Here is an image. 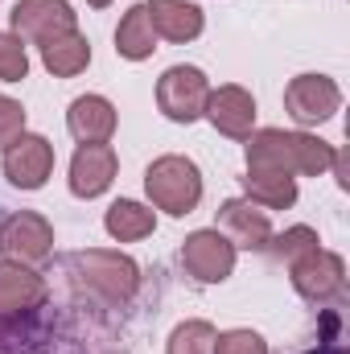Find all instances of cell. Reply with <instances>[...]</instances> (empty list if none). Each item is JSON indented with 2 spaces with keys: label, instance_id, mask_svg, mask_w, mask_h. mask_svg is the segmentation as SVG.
<instances>
[{
  "label": "cell",
  "instance_id": "obj_1",
  "mask_svg": "<svg viewBox=\"0 0 350 354\" xmlns=\"http://www.w3.org/2000/svg\"><path fill=\"white\" fill-rule=\"evenodd\" d=\"M334 145L309 132H284V128H260L248 136V169H276L288 177H322L334 165Z\"/></svg>",
  "mask_w": 350,
  "mask_h": 354
},
{
  "label": "cell",
  "instance_id": "obj_2",
  "mask_svg": "<svg viewBox=\"0 0 350 354\" xmlns=\"http://www.w3.org/2000/svg\"><path fill=\"white\" fill-rule=\"evenodd\" d=\"M66 276L75 280L79 292H87L103 305H128L140 288V268L132 256L124 252H111V248H87V252H75L66 256Z\"/></svg>",
  "mask_w": 350,
  "mask_h": 354
},
{
  "label": "cell",
  "instance_id": "obj_3",
  "mask_svg": "<svg viewBox=\"0 0 350 354\" xmlns=\"http://www.w3.org/2000/svg\"><path fill=\"white\" fill-rule=\"evenodd\" d=\"M145 194H149V202L157 210H165L174 218H185L202 202V174H198V165L190 157L165 153L145 169Z\"/></svg>",
  "mask_w": 350,
  "mask_h": 354
},
{
  "label": "cell",
  "instance_id": "obj_4",
  "mask_svg": "<svg viewBox=\"0 0 350 354\" xmlns=\"http://www.w3.org/2000/svg\"><path fill=\"white\" fill-rule=\"evenodd\" d=\"M54 256V227L37 210H17L0 223V260L37 268Z\"/></svg>",
  "mask_w": 350,
  "mask_h": 354
},
{
  "label": "cell",
  "instance_id": "obj_5",
  "mask_svg": "<svg viewBox=\"0 0 350 354\" xmlns=\"http://www.w3.org/2000/svg\"><path fill=\"white\" fill-rule=\"evenodd\" d=\"M293 272V288L309 301V305H330L342 297L347 288V260L338 252H326V248H313L305 252L301 260L288 264Z\"/></svg>",
  "mask_w": 350,
  "mask_h": 354
},
{
  "label": "cell",
  "instance_id": "obj_6",
  "mask_svg": "<svg viewBox=\"0 0 350 354\" xmlns=\"http://www.w3.org/2000/svg\"><path fill=\"white\" fill-rule=\"evenodd\" d=\"M235 248H231V239L223 235V231H214V227H206V231H194V235H185V243H181V268H185V276L190 280H198V284H223L231 272H235Z\"/></svg>",
  "mask_w": 350,
  "mask_h": 354
},
{
  "label": "cell",
  "instance_id": "obj_7",
  "mask_svg": "<svg viewBox=\"0 0 350 354\" xmlns=\"http://www.w3.org/2000/svg\"><path fill=\"white\" fill-rule=\"evenodd\" d=\"M206 95L210 83L198 66H169L161 79H157V107L165 120L174 124H194L202 120V107H206Z\"/></svg>",
  "mask_w": 350,
  "mask_h": 354
},
{
  "label": "cell",
  "instance_id": "obj_8",
  "mask_svg": "<svg viewBox=\"0 0 350 354\" xmlns=\"http://www.w3.org/2000/svg\"><path fill=\"white\" fill-rule=\"evenodd\" d=\"M338 107H342V91L330 75H297L284 87V111L301 128H317V124L334 120Z\"/></svg>",
  "mask_w": 350,
  "mask_h": 354
},
{
  "label": "cell",
  "instance_id": "obj_9",
  "mask_svg": "<svg viewBox=\"0 0 350 354\" xmlns=\"http://www.w3.org/2000/svg\"><path fill=\"white\" fill-rule=\"evenodd\" d=\"M8 21L21 41H37V46L58 33L79 29V12L71 8V0H17Z\"/></svg>",
  "mask_w": 350,
  "mask_h": 354
},
{
  "label": "cell",
  "instance_id": "obj_10",
  "mask_svg": "<svg viewBox=\"0 0 350 354\" xmlns=\"http://www.w3.org/2000/svg\"><path fill=\"white\" fill-rule=\"evenodd\" d=\"M54 174V145L37 132H21L4 149V177L17 189H42Z\"/></svg>",
  "mask_w": 350,
  "mask_h": 354
},
{
  "label": "cell",
  "instance_id": "obj_11",
  "mask_svg": "<svg viewBox=\"0 0 350 354\" xmlns=\"http://www.w3.org/2000/svg\"><path fill=\"white\" fill-rule=\"evenodd\" d=\"M202 115L210 120L214 132H223L231 140H248L252 128H256V99L239 83H223V87H210Z\"/></svg>",
  "mask_w": 350,
  "mask_h": 354
},
{
  "label": "cell",
  "instance_id": "obj_12",
  "mask_svg": "<svg viewBox=\"0 0 350 354\" xmlns=\"http://www.w3.org/2000/svg\"><path fill=\"white\" fill-rule=\"evenodd\" d=\"M214 231H223L235 252H264L272 239V218H268V210H260L248 198H227L219 206Z\"/></svg>",
  "mask_w": 350,
  "mask_h": 354
},
{
  "label": "cell",
  "instance_id": "obj_13",
  "mask_svg": "<svg viewBox=\"0 0 350 354\" xmlns=\"http://www.w3.org/2000/svg\"><path fill=\"white\" fill-rule=\"evenodd\" d=\"M50 297V284L25 264L0 260V322H21L37 313Z\"/></svg>",
  "mask_w": 350,
  "mask_h": 354
},
{
  "label": "cell",
  "instance_id": "obj_14",
  "mask_svg": "<svg viewBox=\"0 0 350 354\" xmlns=\"http://www.w3.org/2000/svg\"><path fill=\"white\" fill-rule=\"evenodd\" d=\"M120 174V157L111 145H79L71 157V194L75 198H99L111 189Z\"/></svg>",
  "mask_w": 350,
  "mask_h": 354
},
{
  "label": "cell",
  "instance_id": "obj_15",
  "mask_svg": "<svg viewBox=\"0 0 350 354\" xmlns=\"http://www.w3.org/2000/svg\"><path fill=\"white\" fill-rule=\"evenodd\" d=\"M120 115H116V103L103 99V95H79L66 111V128L79 145H107L111 132H116Z\"/></svg>",
  "mask_w": 350,
  "mask_h": 354
},
{
  "label": "cell",
  "instance_id": "obj_16",
  "mask_svg": "<svg viewBox=\"0 0 350 354\" xmlns=\"http://www.w3.org/2000/svg\"><path fill=\"white\" fill-rule=\"evenodd\" d=\"M149 8V21H153V33L165 37V41H194L202 29H206V17L194 0H145Z\"/></svg>",
  "mask_w": 350,
  "mask_h": 354
},
{
  "label": "cell",
  "instance_id": "obj_17",
  "mask_svg": "<svg viewBox=\"0 0 350 354\" xmlns=\"http://www.w3.org/2000/svg\"><path fill=\"white\" fill-rule=\"evenodd\" d=\"M37 50H42V66H46L54 79H75V75H83V71L91 66V41L79 33V29L42 41Z\"/></svg>",
  "mask_w": 350,
  "mask_h": 354
},
{
  "label": "cell",
  "instance_id": "obj_18",
  "mask_svg": "<svg viewBox=\"0 0 350 354\" xmlns=\"http://www.w3.org/2000/svg\"><path fill=\"white\" fill-rule=\"evenodd\" d=\"M103 227H107V235L116 243H136V239H149L157 231V210L136 202V198H120V202L107 206Z\"/></svg>",
  "mask_w": 350,
  "mask_h": 354
},
{
  "label": "cell",
  "instance_id": "obj_19",
  "mask_svg": "<svg viewBox=\"0 0 350 354\" xmlns=\"http://www.w3.org/2000/svg\"><path fill=\"white\" fill-rule=\"evenodd\" d=\"M153 50H157V33H153V21H149V8L140 0L116 25V54L128 58V62H145V58H153Z\"/></svg>",
  "mask_w": 350,
  "mask_h": 354
},
{
  "label": "cell",
  "instance_id": "obj_20",
  "mask_svg": "<svg viewBox=\"0 0 350 354\" xmlns=\"http://www.w3.org/2000/svg\"><path fill=\"white\" fill-rule=\"evenodd\" d=\"M243 198L256 202L260 210H288L297 202V177L276 174V169H248Z\"/></svg>",
  "mask_w": 350,
  "mask_h": 354
},
{
  "label": "cell",
  "instance_id": "obj_21",
  "mask_svg": "<svg viewBox=\"0 0 350 354\" xmlns=\"http://www.w3.org/2000/svg\"><path fill=\"white\" fill-rule=\"evenodd\" d=\"M214 326L194 317V322H181L174 334H169V351L165 354H214Z\"/></svg>",
  "mask_w": 350,
  "mask_h": 354
},
{
  "label": "cell",
  "instance_id": "obj_22",
  "mask_svg": "<svg viewBox=\"0 0 350 354\" xmlns=\"http://www.w3.org/2000/svg\"><path fill=\"white\" fill-rule=\"evenodd\" d=\"M313 248H322V239H317V231H313V227H288L284 235H272L264 252H272L276 260L293 264V260H301V256H305V252H313Z\"/></svg>",
  "mask_w": 350,
  "mask_h": 354
},
{
  "label": "cell",
  "instance_id": "obj_23",
  "mask_svg": "<svg viewBox=\"0 0 350 354\" xmlns=\"http://www.w3.org/2000/svg\"><path fill=\"white\" fill-rule=\"evenodd\" d=\"M29 75V54L17 33H0V83H21Z\"/></svg>",
  "mask_w": 350,
  "mask_h": 354
},
{
  "label": "cell",
  "instance_id": "obj_24",
  "mask_svg": "<svg viewBox=\"0 0 350 354\" xmlns=\"http://www.w3.org/2000/svg\"><path fill=\"white\" fill-rule=\"evenodd\" d=\"M214 354H268V342L256 330H223L214 334Z\"/></svg>",
  "mask_w": 350,
  "mask_h": 354
},
{
  "label": "cell",
  "instance_id": "obj_25",
  "mask_svg": "<svg viewBox=\"0 0 350 354\" xmlns=\"http://www.w3.org/2000/svg\"><path fill=\"white\" fill-rule=\"evenodd\" d=\"M25 132V107L12 95H0V149H8Z\"/></svg>",
  "mask_w": 350,
  "mask_h": 354
},
{
  "label": "cell",
  "instance_id": "obj_26",
  "mask_svg": "<svg viewBox=\"0 0 350 354\" xmlns=\"http://www.w3.org/2000/svg\"><path fill=\"white\" fill-rule=\"evenodd\" d=\"M301 354H347V346L338 338H326V342H317V346H309V351H301Z\"/></svg>",
  "mask_w": 350,
  "mask_h": 354
},
{
  "label": "cell",
  "instance_id": "obj_27",
  "mask_svg": "<svg viewBox=\"0 0 350 354\" xmlns=\"http://www.w3.org/2000/svg\"><path fill=\"white\" fill-rule=\"evenodd\" d=\"M91 8H107V4H111V0H87Z\"/></svg>",
  "mask_w": 350,
  "mask_h": 354
}]
</instances>
